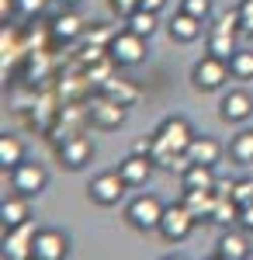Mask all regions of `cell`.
<instances>
[{"instance_id":"836d02e7","label":"cell","mask_w":253,"mask_h":260,"mask_svg":"<svg viewBox=\"0 0 253 260\" xmlns=\"http://www.w3.org/2000/svg\"><path fill=\"white\" fill-rule=\"evenodd\" d=\"M239 225H243L246 233H253V201L250 205H239Z\"/></svg>"},{"instance_id":"d6a6232c","label":"cell","mask_w":253,"mask_h":260,"mask_svg":"<svg viewBox=\"0 0 253 260\" xmlns=\"http://www.w3.org/2000/svg\"><path fill=\"white\" fill-rule=\"evenodd\" d=\"M14 11H21V4H18V0H0V21H4V24H11Z\"/></svg>"},{"instance_id":"4316f807","label":"cell","mask_w":253,"mask_h":260,"mask_svg":"<svg viewBox=\"0 0 253 260\" xmlns=\"http://www.w3.org/2000/svg\"><path fill=\"white\" fill-rule=\"evenodd\" d=\"M0 49H4V66L21 56V42H18V31H14V24H4V35H0Z\"/></svg>"},{"instance_id":"8fae6325","label":"cell","mask_w":253,"mask_h":260,"mask_svg":"<svg viewBox=\"0 0 253 260\" xmlns=\"http://www.w3.org/2000/svg\"><path fill=\"white\" fill-rule=\"evenodd\" d=\"M218 115H222V121H229V125H243L253 115V98L246 90H229V94H222Z\"/></svg>"},{"instance_id":"ba28073f","label":"cell","mask_w":253,"mask_h":260,"mask_svg":"<svg viewBox=\"0 0 253 260\" xmlns=\"http://www.w3.org/2000/svg\"><path fill=\"white\" fill-rule=\"evenodd\" d=\"M45 184H49V174H45V167H42V163L21 160L18 167L11 170V191H18V194L35 198V194L45 191Z\"/></svg>"},{"instance_id":"603a6c76","label":"cell","mask_w":253,"mask_h":260,"mask_svg":"<svg viewBox=\"0 0 253 260\" xmlns=\"http://www.w3.org/2000/svg\"><path fill=\"white\" fill-rule=\"evenodd\" d=\"M236 49V31H222V28H212L208 31V52L212 56H218V59H229Z\"/></svg>"},{"instance_id":"cb8c5ba5","label":"cell","mask_w":253,"mask_h":260,"mask_svg":"<svg viewBox=\"0 0 253 260\" xmlns=\"http://www.w3.org/2000/svg\"><path fill=\"white\" fill-rule=\"evenodd\" d=\"M229 70L233 80H253V49H236L229 56Z\"/></svg>"},{"instance_id":"2e32d148","label":"cell","mask_w":253,"mask_h":260,"mask_svg":"<svg viewBox=\"0 0 253 260\" xmlns=\"http://www.w3.org/2000/svg\"><path fill=\"white\" fill-rule=\"evenodd\" d=\"M201 28H205V21L191 18L187 11H177V14H174V21L167 24L170 39H174V42H180V45H187V42H198V39H201Z\"/></svg>"},{"instance_id":"5bb4252c","label":"cell","mask_w":253,"mask_h":260,"mask_svg":"<svg viewBox=\"0 0 253 260\" xmlns=\"http://www.w3.org/2000/svg\"><path fill=\"white\" fill-rule=\"evenodd\" d=\"M156 163L149 160V156H139V153H129L125 160L118 163V174L125 177V184L129 187H142L146 180H149V174H153Z\"/></svg>"},{"instance_id":"ffe728a7","label":"cell","mask_w":253,"mask_h":260,"mask_svg":"<svg viewBox=\"0 0 253 260\" xmlns=\"http://www.w3.org/2000/svg\"><path fill=\"white\" fill-rule=\"evenodd\" d=\"M180 180H184V187H215L218 184L215 167H208V163H187L180 170Z\"/></svg>"},{"instance_id":"ac0fdd59","label":"cell","mask_w":253,"mask_h":260,"mask_svg":"<svg viewBox=\"0 0 253 260\" xmlns=\"http://www.w3.org/2000/svg\"><path fill=\"white\" fill-rule=\"evenodd\" d=\"M215 257L218 260H246L250 257V240H246L243 233H222Z\"/></svg>"},{"instance_id":"d4e9b609","label":"cell","mask_w":253,"mask_h":260,"mask_svg":"<svg viewBox=\"0 0 253 260\" xmlns=\"http://www.w3.org/2000/svg\"><path fill=\"white\" fill-rule=\"evenodd\" d=\"M212 222H218V225L239 222V201L236 198H218V205H215V212H212Z\"/></svg>"},{"instance_id":"52a82bcc","label":"cell","mask_w":253,"mask_h":260,"mask_svg":"<svg viewBox=\"0 0 253 260\" xmlns=\"http://www.w3.org/2000/svg\"><path fill=\"white\" fill-rule=\"evenodd\" d=\"M125 177L118 174V170H104V174H98V177L87 184V194H90V201L94 205H101V208H111V205H118L121 201V194H125Z\"/></svg>"},{"instance_id":"d6986e66","label":"cell","mask_w":253,"mask_h":260,"mask_svg":"<svg viewBox=\"0 0 253 260\" xmlns=\"http://www.w3.org/2000/svg\"><path fill=\"white\" fill-rule=\"evenodd\" d=\"M229 160L239 163V167H253V128H243L229 139Z\"/></svg>"},{"instance_id":"7c38bea8","label":"cell","mask_w":253,"mask_h":260,"mask_svg":"<svg viewBox=\"0 0 253 260\" xmlns=\"http://www.w3.org/2000/svg\"><path fill=\"white\" fill-rule=\"evenodd\" d=\"M184 205L195 212L198 222H212V212L218 205V194L215 187H184Z\"/></svg>"},{"instance_id":"e0dca14e","label":"cell","mask_w":253,"mask_h":260,"mask_svg":"<svg viewBox=\"0 0 253 260\" xmlns=\"http://www.w3.org/2000/svg\"><path fill=\"white\" fill-rule=\"evenodd\" d=\"M222 153H226V146L215 142L212 136H195L191 146H187V160L191 163H208V167H215V163L222 160Z\"/></svg>"},{"instance_id":"f546056e","label":"cell","mask_w":253,"mask_h":260,"mask_svg":"<svg viewBox=\"0 0 253 260\" xmlns=\"http://www.w3.org/2000/svg\"><path fill=\"white\" fill-rule=\"evenodd\" d=\"M108 4H111V11L121 14V18H129L136 7H142V0H108Z\"/></svg>"},{"instance_id":"d590c367","label":"cell","mask_w":253,"mask_h":260,"mask_svg":"<svg viewBox=\"0 0 253 260\" xmlns=\"http://www.w3.org/2000/svg\"><path fill=\"white\" fill-rule=\"evenodd\" d=\"M56 4H59V7H77L80 0H56Z\"/></svg>"},{"instance_id":"484cf974","label":"cell","mask_w":253,"mask_h":260,"mask_svg":"<svg viewBox=\"0 0 253 260\" xmlns=\"http://www.w3.org/2000/svg\"><path fill=\"white\" fill-rule=\"evenodd\" d=\"M101 94H108V98L121 101V104H132V101L139 98L136 87H129V83H121V80H104V83H101Z\"/></svg>"},{"instance_id":"7a4b0ae2","label":"cell","mask_w":253,"mask_h":260,"mask_svg":"<svg viewBox=\"0 0 253 260\" xmlns=\"http://www.w3.org/2000/svg\"><path fill=\"white\" fill-rule=\"evenodd\" d=\"M163 201L156 194H136V198L125 205V222L136 229V233H156L160 219H163Z\"/></svg>"},{"instance_id":"277c9868","label":"cell","mask_w":253,"mask_h":260,"mask_svg":"<svg viewBox=\"0 0 253 260\" xmlns=\"http://www.w3.org/2000/svg\"><path fill=\"white\" fill-rule=\"evenodd\" d=\"M149 39H142L136 31H115L111 42H108V56L115 59V66H139V62H146V52H149Z\"/></svg>"},{"instance_id":"5b68a950","label":"cell","mask_w":253,"mask_h":260,"mask_svg":"<svg viewBox=\"0 0 253 260\" xmlns=\"http://www.w3.org/2000/svg\"><path fill=\"white\" fill-rule=\"evenodd\" d=\"M195 225H198L195 212L180 201V205H167V208H163V219H160V229H156V233L167 243H184L195 233Z\"/></svg>"},{"instance_id":"44dd1931","label":"cell","mask_w":253,"mask_h":260,"mask_svg":"<svg viewBox=\"0 0 253 260\" xmlns=\"http://www.w3.org/2000/svg\"><path fill=\"white\" fill-rule=\"evenodd\" d=\"M156 24H160L156 11H146V7H136V11L125 18V28H129V31H136V35H142V39H153Z\"/></svg>"},{"instance_id":"30bf717a","label":"cell","mask_w":253,"mask_h":260,"mask_svg":"<svg viewBox=\"0 0 253 260\" xmlns=\"http://www.w3.org/2000/svg\"><path fill=\"white\" fill-rule=\"evenodd\" d=\"M70 253V236L59 229H39L35 236V260H66Z\"/></svg>"},{"instance_id":"1f68e13d","label":"cell","mask_w":253,"mask_h":260,"mask_svg":"<svg viewBox=\"0 0 253 260\" xmlns=\"http://www.w3.org/2000/svg\"><path fill=\"white\" fill-rule=\"evenodd\" d=\"M153 146H156L153 136H149V139H136V142H132V153H139V156H149V160H153Z\"/></svg>"},{"instance_id":"7402d4cb","label":"cell","mask_w":253,"mask_h":260,"mask_svg":"<svg viewBox=\"0 0 253 260\" xmlns=\"http://www.w3.org/2000/svg\"><path fill=\"white\" fill-rule=\"evenodd\" d=\"M21 160H24V142L18 136H11V132H4L0 136V167L4 170H14Z\"/></svg>"},{"instance_id":"8992f818","label":"cell","mask_w":253,"mask_h":260,"mask_svg":"<svg viewBox=\"0 0 253 260\" xmlns=\"http://www.w3.org/2000/svg\"><path fill=\"white\" fill-rule=\"evenodd\" d=\"M35 222H21L14 229H4V260H31L35 257Z\"/></svg>"},{"instance_id":"9a60e30c","label":"cell","mask_w":253,"mask_h":260,"mask_svg":"<svg viewBox=\"0 0 253 260\" xmlns=\"http://www.w3.org/2000/svg\"><path fill=\"white\" fill-rule=\"evenodd\" d=\"M49 35L59 42H73L83 35V18L77 14V7H62V14H59L52 24H49Z\"/></svg>"},{"instance_id":"3957f363","label":"cell","mask_w":253,"mask_h":260,"mask_svg":"<svg viewBox=\"0 0 253 260\" xmlns=\"http://www.w3.org/2000/svg\"><path fill=\"white\" fill-rule=\"evenodd\" d=\"M125 118H129V104L108 98V94H98V98L87 104V121H90L94 128H101V132H115V128H121Z\"/></svg>"},{"instance_id":"f1b7e54d","label":"cell","mask_w":253,"mask_h":260,"mask_svg":"<svg viewBox=\"0 0 253 260\" xmlns=\"http://www.w3.org/2000/svg\"><path fill=\"white\" fill-rule=\"evenodd\" d=\"M239 24H243V31L246 35H253V0H239Z\"/></svg>"},{"instance_id":"e575fe53","label":"cell","mask_w":253,"mask_h":260,"mask_svg":"<svg viewBox=\"0 0 253 260\" xmlns=\"http://www.w3.org/2000/svg\"><path fill=\"white\" fill-rule=\"evenodd\" d=\"M163 4H167V0H142V7H146V11H156V14L163 11Z\"/></svg>"},{"instance_id":"9c48e42d","label":"cell","mask_w":253,"mask_h":260,"mask_svg":"<svg viewBox=\"0 0 253 260\" xmlns=\"http://www.w3.org/2000/svg\"><path fill=\"white\" fill-rule=\"evenodd\" d=\"M56 156L66 170H83L87 163L94 160V142L87 139V136H80V132H70L66 139L59 142Z\"/></svg>"},{"instance_id":"83f0119b","label":"cell","mask_w":253,"mask_h":260,"mask_svg":"<svg viewBox=\"0 0 253 260\" xmlns=\"http://www.w3.org/2000/svg\"><path fill=\"white\" fill-rule=\"evenodd\" d=\"M180 11H187L191 18H198V21H208L212 18V0H180Z\"/></svg>"},{"instance_id":"4dcf8cb0","label":"cell","mask_w":253,"mask_h":260,"mask_svg":"<svg viewBox=\"0 0 253 260\" xmlns=\"http://www.w3.org/2000/svg\"><path fill=\"white\" fill-rule=\"evenodd\" d=\"M18 4H21V14H28V18H35L49 7V0H18Z\"/></svg>"},{"instance_id":"4fadbf2b","label":"cell","mask_w":253,"mask_h":260,"mask_svg":"<svg viewBox=\"0 0 253 260\" xmlns=\"http://www.w3.org/2000/svg\"><path fill=\"white\" fill-rule=\"evenodd\" d=\"M31 219V205H28V194H4L0 201V222H4V229H14L21 222Z\"/></svg>"},{"instance_id":"6da1fadb","label":"cell","mask_w":253,"mask_h":260,"mask_svg":"<svg viewBox=\"0 0 253 260\" xmlns=\"http://www.w3.org/2000/svg\"><path fill=\"white\" fill-rule=\"evenodd\" d=\"M233 77V70H229V59H218V56H201V59L191 66V87H195L198 94H212V90H222L226 80Z\"/></svg>"}]
</instances>
